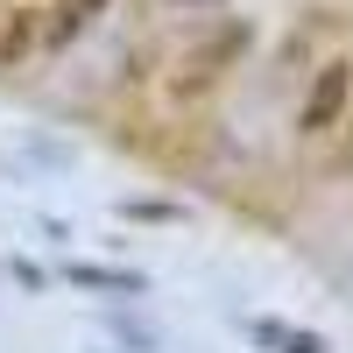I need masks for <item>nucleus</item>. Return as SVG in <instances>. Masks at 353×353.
I'll return each mask as SVG.
<instances>
[{
  "label": "nucleus",
  "instance_id": "1",
  "mask_svg": "<svg viewBox=\"0 0 353 353\" xmlns=\"http://www.w3.org/2000/svg\"><path fill=\"white\" fill-rule=\"evenodd\" d=\"M346 99H353V64L332 57V64L311 78V92H304V106H297V128H304V134H332L339 113H346Z\"/></svg>",
  "mask_w": 353,
  "mask_h": 353
},
{
  "label": "nucleus",
  "instance_id": "2",
  "mask_svg": "<svg viewBox=\"0 0 353 353\" xmlns=\"http://www.w3.org/2000/svg\"><path fill=\"white\" fill-rule=\"evenodd\" d=\"M92 14H106V0H64V8H57V21L43 28V43H50V50H64V43L78 36V28L92 21Z\"/></svg>",
  "mask_w": 353,
  "mask_h": 353
},
{
  "label": "nucleus",
  "instance_id": "3",
  "mask_svg": "<svg viewBox=\"0 0 353 353\" xmlns=\"http://www.w3.org/2000/svg\"><path fill=\"white\" fill-rule=\"evenodd\" d=\"M36 36H43L36 8H8V28H0V64H14L21 50H36Z\"/></svg>",
  "mask_w": 353,
  "mask_h": 353
},
{
  "label": "nucleus",
  "instance_id": "4",
  "mask_svg": "<svg viewBox=\"0 0 353 353\" xmlns=\"http://www.w3.org/2000/svg\"><path fill=\"white\" fill-rule=\"evenodd\" d=\"M71 283H85V290H113V297H141V290H149V283L128 276V269H85V261L71 269Z\"/></svg>",
  "mask_w": 353,
  "mask_h": 353
},
{
  "label": "nucleus",
  "instance_id": "5",
  "mask_svg": "<svg viewBox=\"0 0 353 353\" xmlns=\"http://www.w3.org/2000/svg\"><path fill=\"white\" fill-rule=\"evenodd\" d=\"M254 339H269V346H290V353H318V339L290 332V325H254Z\"/></svg>",
  "mask_w": 353,
  "mask_h": 353
},
{
  "label": "nucleus",
  "instance_id": "6",
  "mask_svg": "<svg viewBox=\"0 0 353 353\" xmlns=\"http://www.w3.org/2000/svg\"><path fill=\"white\" fill-rule=\"evenodd\" d=\"M128 219H176V205H156V198H128Z\"/></svg>",
  "mask_w": 353,
  "mask_h": 353
},
{
  "label": "nucleus",
  "instance_id": "7",
  "mask_svg": "<svg viewBox=\"0 0 353 353\" xmlns=\"http://www.w3.org/2000/svg\"><path fill=\"white\" fill-rule=\"evenodd\" d=\"M339 170H353V141H346V156H339Z\"/></svg>",
  "mask_w": 353,
  "mask_h": 353
}]
</instances>
